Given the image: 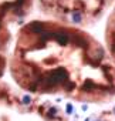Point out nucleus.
Here are the masks:
<instances>
[{
    "label": "nucleus",
    "mask_w": 115,
    "mask_h": 121,
    "mask_svg": "<svg viewBox=\"0 0 115 121\" xmlns=\"http://www.w3.org/2000/svg\"><path fill=\"white\" fill-rule=\"evenodd\" d=\"M33 4L34 0H0V76L7 64V50L13 27L30 14Z\"/></svg>",
    "instance_id": "7ed1b4c3"
},
{
    "label": "nucleus",
    "mask_w": 115,
    "mask_h": 121,
    "mask_svg": "<svg viewBox=\"0 0 115 121\" xmlns=\"http://www.w3.org/2000/svg\"><path fill=\"white\" fill-rule=\"evenodd\" d=\"M105 50L111 58V61L115 67V4L112 12L108 16L107 20V26H105Z\"/></svg>",
    "instance_id": "20e7f679"
},
{
    "label": "nucleus",
    "mask_w": 115,
    "mask_h": 121,
    "mask_svg": "<svg viewBox=\"0 0 115 121\" xmlns=\"http://www.w3.org/2000/svg\"><path fill=\"white\" fill-rule=\"evenodd\" d=\"M50 20L85 27L97 23L115 0H36Z\"/></svg>",
    "instance_id": "f03ea898"
},
{
    "label": "nucleus",
    "mask_w": 115,
    "mask_h": 121,
    "mask_svg": "<svg viewBox=\"0 0 115 121\" xmlns=\"http://www.w3.org/2000/svg\"><path fill=\"white\" fill-rule=\"evenodd\" d=\"M10 71L21 87L36 93L91 101L115 94V67L101 43L81 27L55 20L21 26Z\"/></svg>",
    "instance_id": "f257e3e1"
}]
</instances>
